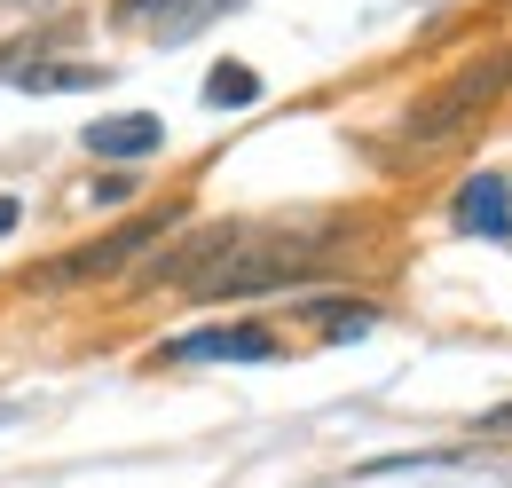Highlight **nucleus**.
<instances>
[{
	"label": "nucleus",
	"instance_id": "1a4fd4ad",
	"mask_svg": "<svg viewBox=\"0 0 512 488\" xmlns=\"http://www.w3.org/2000/svg\"><path fill=\"white\" fill-rule=\"evenodd\" d=\"M95 71H79V63H64V71H24V87H87Z\"/></svg>",
	"mask_w": 512,
	"mask_h": 488
},
{
	"label": "nucleus",
	"instance_id": "7ed1b4c3",
	"mask_svg": "<svg viewBox=\"0 0 512 488\" xmlns=\"http://www.w3.org/2000/svg\"><path fill=\"white\" fill-rule=\"evenodd\" d=\"M166 355H174V363H213V355L268 363V355H276V339H268V331H197V339H174Z\"/></svg>",
	"mask_w": 512,
	"mask_h": 488
},
{
	"label": "nucleus",
	"instance_id": "0eeeda50",
	"mask_svg": "<svg viewBox=\"0 0 512 488\" xmlns=\"http://www.w3.org/2000/svg\"><path fill=\"white\" fill-rule=\"evenodd\" d=\"M308 315H316V323L331 331V339H363V331L379 323V307H363V300H355V307H347V300H316Z\"/></svg>",
	"mask_w": 512,
	"mask_h": 488
},
{
	"label": "nucleus",
	"instance_id": "9d476101",
	"mask_svg": "<svg viewBox=\"0 0 512 488\" xmlns=\"http://www.w3.org/2000/svg\"><path fill=\"white\" fill-rule=\"evenodd\" d=\"M8 229H16V197H0V237H8Z\"/></svg>",
	"mask_w": 512,
	"mask_h": 488
},
{
	"label": "nucleus",
	"instance_id": "6e6552de",
	"mask_svg": "<svg viewBox=\"0 0 512 488\" xmlns=\"http://www.w3.org/2000/svg\"><path fill=\"white\" fill-rule=\"evenodd\" d=\"M253 95H260V79L245 63H221V71L205 79V103H253Z\"/></svg>",
	"mask_w": 512,
	"mask_h": 488
},
{
	"label": "nucleus",
	"instance_id": "f03ea898",
	"mask_svg": "<svg viewBox=\"0 0 512 488\" xmlns=\"http://www.w3.org/2000/svg\"><path fill=\"white\" fill-rule=\"evenodd\" d=\"M174 221H182V205L134 213V221H119V229H111V237H95V244H71L64 260H56V268H40L32 284H95V276H119V268H127L134 252H150V244L166 237Z\"/></svg>",
	"mask_w": 512,
	"mask_h": 488
},
{
	"label": "nucleus",
	"instance_id": "9b49d317",
	"mask_svg": "<svg viewBox=\"0 0 512 488\" xmlns=\"http://www.w3.org/2000/svg\"><path fill=\"white\" fill-rule=\"evenodd\" d=\"M489 426H497V433H505V426H512V402H505V410H489Z\"/></svg>",
	"mask_w": 512,
	"mask_h": 488
},
{
	"label": "nucleus",
	"instance_id": "423d86ee",
	"mask_svg": "<svg viewBox=\"0 0 512 488\" xmlns=\"http://www.w3.org/2000/svg\"><path fill=\"white\" fill-rule=\"evenodd\" d=\"M457 221H465V229H481V237H505V229H512L505 182H497V174H473V182L457 189Z\"/></svg>",
	"mask_w": 512,
	"mask_h": 488
},
{
	"label": "nucleus",
	"instance_id": "f257e3e1",
	"mask_svg": "<svg viewBox=\"0 0 512 488\" xmlns=\"http://www.w3.org/2000/svg\"><path fill=\"white\" fill-rule=\"evenodd\" d=\"M512 87V48H489V56H473L465 71H449L434 95H418L410 111H402V150H434V142H449V134H465V126L481 119L497 95Z\"/></svg>",
	"mask_w": 512,
	"mask_h": 488
},
{
	"label": "nucleus",
	"instance_id": "20e7f679",
	"mask_svg": "<svg viewBox=\"0 0 512 488\" xmlns=\"http://www.w3.org/2000/svg\"><path fill=\"white\" fill-rule=\"evenodd\" d=\"M229 244H237V229H205V237H190L182 252H166V260L150 268V284H182V292H190V284L221 260V252H229Z\"/></svg>",
	"mask_w": 512,
	"mask_h": 488
},
{
	"label": "nucleus",
	"instance_id": "39448f33",
	"mask_svg": "<svg viewBox=\"0 0 512 488\" xmlns=\"http://www.w3.org/2000/svg\"><path fill=\"white\" fill-rule=\"evenodd\" d=\"M87 142H95V158H142V150H158V142H166V126L142 119V111H127V119L87 126Z\"/></svg>",
	"mask_w": 512,
	"mask_h": 488
}]
</instances>
